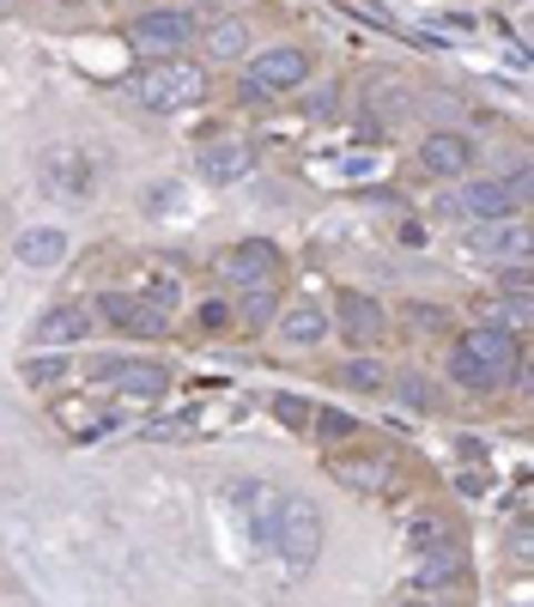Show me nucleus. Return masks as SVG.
<instances>
[{"label": "nucleus", "instance_id": "f257e3e1", "mask_svg": "<svg viewBox=\"0 0 534 607\" xmlns=\"http://www.w3.org/2000/svg\"><path fill=\"white\" fill-rule=\"evenodd\" d=\"M268 553H280L285 571H310L322 553V510L310 505V498H280V523H273V540Z\"/></svg>", "mask_w": 534, "mask_h": 607}, {"label": "nucleus", "instance_id": "f03ea898", "mask_svg": "<svg viewBox=\"0 0 534 607\" xmlns=\"http://www.w3.org/2000/svg\"><path fill=\"white\" fill-rule=\"evenodd\" d=\"M516 206H528V164H516L511 176H492V183H467L455 201H444V213H467L480 225H498V219H516Z\"/></svg>", "mask_w": 534, "mask_h": 607}, {"label": "nucleus", "instance_id": "7ed1b4c3", "mask_svg": "<svg viewBox=\"0 0 534 607\" xmlns=\"http://www.w3.org/2000/svg\"><path fill=\"white\" fill-rule=\"evenodd\" d=\"M134 92H140V103H147L152 115H177V110H189V103L206 98V73L189 68V61H159V68L140 73Z\"/></svg>", "mask_w": 534, "mask_h": 607}, {"label": "nucleus", "instance_id": "20e7f679", "mask_svg": "<svg viewBox=\"0 0 534 607\" xmlns=\"http://www.w3.org/2000/svg\"><path fill=\"white\" fill-rule=\"evenodd\" d=\"M304 80H310V55L292 49V43H280V49H268V55L250 61V73H243V103L285 98V92H298Z\"/></svg>", "mask_w": 534, "mask_h": 607}, {"label": "nucleus", "instance_id": "39448f33", "mask_svg": "<svg viewBox=\"0 0 534 607\" xmlns=\"http://www.w3.org/2000/svg\"><path fill=\"white\" fill-rule=\"evenodd\" d=\"M455 346H462V353L474 358V371H480V383H486V395H492V390H504V383L516 377V365H523V346H516V334H511V328H498V322H486V328L462 334Z\"/></svg>", "mask_w": 534, "mask_h": 607}, {"label": "nucleus", "instance_id": "423d86ee", "mask_svg": "<svg viewBox=\"0 0 534 607\" xmlns=\"http://www.w3.org/2000/svg\"><path fill=\"white\" fill-rule=\"evenodd\" d=\"M213 274L225 280V286L250 292V286H273V274H280V250H273L268 237H250V243H231V250L213 255Z\"/></svg>", "mask_w": 534, "mask_h": 607}, {"label": "nucleus", "instance_id": "0eeeda50", "mask_svg": "<svg viewBox=\"0 0 534 607\" xmlns=\"http://www.w3.org/2000/svg\"><path fill=\"white\" fill-rule=\"evenodd\" d=\"M225 498H231V516L243 523V535H250V547L268 553L273 523H280V493H273L268 480H231Z\"/></svg>", "mask_w": 534, "mask_h": 607}, {"label": "nucleus", "instance_id": "6e6552de", "mask_svg": "<svg viewBox=\"0 0 534 607\" xmlns=\"http://www.w3.org/2000/svg\"><path fill=\"white\" fill-rule=\"evenodd\" d=\"M128 37H134L140 49H152V55H177V49L194 43V19L182 7H159V12H140V19L128 24Z\"/></svg>", "mask_w": 534, "mask_h": 607}, {"label": "nucleus", "instance_id": "1a4fd4ad", "mask_svg": "<svg viewBox=\"0 0 534 607\" xmlns=\"http://www.w3.org/2000/svg\"><path fill=\"white\" fill-rule=\"evenodd\" d=\"M329 474L359 498H389L395 493V462H383V456H334Z\"/></svg>", "mask_w": 534, "mask_h": 607}, {"label": "nucleus", "instance_id": "9d476101", "mask_svg": "<svg viewBox=\"0 0 534 607\" xmlns=\"http://www.w3.org/2000/svg\"><path fill=\"white\" fill-rule=\"evenodd\" d=\"M91 176H98V164H91L80 146H49L43 152V189L49 195H85Z\"/></svg>", "mask_w": 534, "mask_h": 607}, {"label": "nucleus", "instance_id": "9b49d317", "mask_svg": "<svg viewBox=\"0 0 534 607\" xmlns=\"http://www.w3.org/2000/svg\"><path fill=\"white\" fill-rule=\"evenodd\" d=\"M420 164L432 176H467V171H474V140L455 134V128H437V134H425Z\"/></svg>", "mask_w": 534, "mask_h": 607}, {"label": "nucleus", "instance_id": "f8f14e48", "mask_svg": "<svg viewBox=\"0 0 534 607\" xmlns=\"http://www.w3.org/2000/svg\"><path fill=\"white\" fill-rule=\"evenodd\" d=\"M334 328H341L353 346H376V341H383V328H389V316H383V304H376V299L346 292L341 310H334Z\"/></svg>", "mask_w": 534, "mask_h": 607}, {"label": "nucleus", "instance_id": "ddd939ff", "mask_svg": "<svg viewBox=\"0 0 534 607\" xmlns=\"http://www.w3.org/2000/svg\"><path fill=\"white\" fill-rule=\"evenodd\" d=\"M255 171V152L250 140H213V146H201V176L206 183H243V176Z\"/></svg>", "mask_w": 534, "mask_h": 607}, {"label": "nucleus", "instance_id": "4468645a", "mask_svg": "<svg viewBox=\"0 0 534 607\" xmlns=\"http://www.w3.org/2000/svg\"><path fill=\"white\" fill-rule=\"evenodd\" d=\"M85 334H91V310L85 304H49L43 316H37L31 341L37 346H73V341H85Z\"/></svg>", "mask_w": 534, "mask_h": 607}, {"label": "nucleus", "instance_id": "2eb2a0df", "mask_svg": "<svg viewBox=\"0 0 534 607\" xmlns=\"http://www.w3.org/2000/svg\"><path fill=\"white\" fill-rule=\"evenodd\" d=\"M467 250H474V255H486V262H523V255H528V225H516V219L480 225L474 237H467Z\"/></svg>", "mask_w": 534, "mask_h": 607}, {"label": "nucleus", "instance_id": "dca6fc26", "mask_svg": "<svg viewBox=\"0 0 534 607\" xmlns=\"http://www.w3.org/2000/svg\"><path fill=\"white\" fill-rule=\"evenodd\" d=\"M110 383H115V395H122V402H159V395L171 390V371L152 365V358H134V365L122 358V371H115Z\"/></svg>", "mask_w": 534, "mask_h": 607}, {"label": "nucleus", "instance_id": "f3484780", "mask_svg": "<svg viewBox=\"0 0 534 607\" xmlns=\"http://www.w3.org/2000/svg\"><path fill=\"white\" fill-rule=\"evenodd\" d=\"M12 255H19L24 267H61V262H68V231H56V225H31V231H19Z\"/></svg>", "mask_w": 534, "mask_h": 607}, {"label": "nucleus", "instance_id": "a211bd4d", "mask_svg": "<svg viewBox=\"0 0 534 607\" xmlns=\"http://www.w3.org/2000/svg\"><path fill=\"white\" fill-rule=\"evenodd\" d=\"M462 577H467L462 547H450V540H444V547L425 553V565H420V589H425V596H432V589H455Z\"/></svg>", "mask_w": 534, "mask_h": 607}, {"label": "nucleus", "instance_id": "6ab92c4d", "mask_svg": "<svg viewBox=\"0 0 534 607\" xmlns=\"http://www.w3.org/2000/svg\"><path fill=\"white\" fill-rule=\"evenodd\" d=\"M280 334H285L292 346H316L322 334H329V316H322L316 304H292V310L280 316Z\"/></svg>", "mask_w": 534, "mask_h": 607}, {"label": "nucleus", "instance_id": "aec40b11", "mask_svg": "<svg viewBox=\"0 0 534 607\" xmlns=\"http://www.w3.org/2000/svg\"><path fill=\"white\" fill-rule=\"evenodd\" d=\"M273 286H250V292H238V310H231V322H243V328H268L273 322Z\"/></svg>", "mask_w": 534, "mask_h": 607}, {"label": "nucleus", "instance_id": "412c9836", "mask_svg": "<svg viewBox=\"0 0 534 607\" xmlns=\"http://www.w3.org/2000/svg\"><path fill=\"white\" fill-rule=\"evenodd\" d=\"M407 103H413L407 85H389V80H376V85H371V115H376L383 128H395L401 115H407Z\"/></svg>", "mask_w": 534, "mask_h": 607}, {"label": "nucleus", "instance_id": "4be33fe9", "mask_svg": "<svg viewBox=\"0 0 534 607\" xmlns=\"http://www.w3.org/2000/svg\"><path fill=\"white\" fill-rule=\"evenodd\" d=\"M341 383H346V390H364V395H371V390H389V371L376 365V358H346Z\"/></svg>", "mask_w": 534, "mask_h": 607}, {"label": "nucleus", "instance_id": "5701e85b", "mask_svg": "<svg viewBox=\"0 0 534 607\" xmlns=\"http://www.w3.org/2000/svg\"><path fill=\"white\" fill-rule=\"evenodd\" d=\"M164 322H171V310H159V304L134 299V310H128V322H122V328H128V334H164Z\"/></svg>", "mask_w": 534, "mask_h": 607}, {"label": "nucleus", "instance_id": "b1692460", "mask_svg": "<svg viewBox=\"0 0 534 607\" xmlns=\"http://www.w3.org/2000/svg\"><path fill=\"white\" fill-rule=\"evenodd\" d=\"M206 49H213L219 61H225V55H243V49H250V24H238V19H231V24H219V31L206 37Z\"/></svg>", "mask_w": 534, "mask_h": 607}, {"label": "nucleus", "instance_id": "393cba45", "mask_svg": "<svg viewBox=\"0 0 534 607\" xmlns=\"http://www.w3.org/2000/svg\"><path fill=\"white\" fill-rule=\"evenodd\" d=\"M395 395H401V402H407L413 413H432V407H437L432 383H425V377H413V371H401V377H395Z\"/></svg>", "mask_w": 534, "mask_h": 607}, {"label": "nucleus", "instance_id": "a878e982", "mask_svg": "<svg viewBox=\"0 0 534 607\" xmlns=\"http://www.w3.org/2000/svg\"><path fill=\"white\" fill-rule=\"evenodd\" d=\"M310 419H316V432L329 437V444H346V437L359 432V419H353V413H341V407H322V413H310Z\"/></svg>", "mask_w": 534, "mask_h": 607}, {"label": "nucleus", "instance_id": "bb28decb", "mask_svg": "<svg viewBox=\"0 0 534 607\" xmlns=\"http://www.w3.org/2000/svg\"><path fill=\"white\" fill-rule=\"evenodd\" d=\"M310 413H316V407H310L304 395H273V419H280V425H292V432H304V425H310Z\"/></svg>", "mask_w": 534, "mask_h": 607}, {"label": "nucleus", "instance_id": "cd10ccee", "mask_svg": "<svg viewBox=\"0 0 534 607\" xmlns=\"http://www.w3.org/2000/svg\"><path fill=\"white\" fill-rule=\"evenodd\" d=\"M407 540H413V547H420V553H432V547H444V523H437V516H413V528H407Z\"/></svg>", "mask_w": 534, "mask_h": 607}, {"label": "nucleus", "instance_id": "c85d7f7f", "mask_svg": "<svg viewBox=\"0 0 534 607\" xmlns=\"http://www.w3.org/2000/svg\"><path fill=\"white\" fill-rule=\"evenodd\" d=\"M61 371H68V358H31V365H24V377H31V383H61Z\"/></svg>", "mask_w": 534, "mask_h": 607}, {"label": "nucleus", "instance_id": "c756f323", "mask_svg": "<svg viewBox=\"0 0 534 607\" xmlns=\"http://www.w3.org/2000/svg\"><path fill=\"white\" fill-rule=\"evenodd\" d=\"M98 310H103V322H115V328H122V322H128V310H134V299H128V292H103Z\"/></svg>", "mask_w": 534, "mask_h": 607}, {"label": "nucleus", "instance_id": "7c9ffc66", "mask_svg": "<svg viewBox=\"0 0 534 607\" xmlns=\"http://www.w3.org/2000/svg\"><path fill=\"white\" fill-rule=\"evenodd\" d=\"M182 195L177 183H159V189H147V213H171V201Z\"/></svg>", "mask_w": 534, "mask_h": 607}, {"label": "nucleus", "instance_id": "2f4dec72", "mask_svg": "<svg viewBox=\"0 0 534 607\" xmlns=\"http://www.w3.org/2000/svg\"><path fill=\"white\" fill-rule=\"evenodd\" d=\"M189 432H194L189 419H159V425H152V437H189Z\"/></svg>", "mask_w": 534, "mask_h": 607}, {"label": "nucleus", "instance_id": "473e14b6", "mask_svg": "<svg viewBox=\"0 0 534 607\" xmlns=\"http://www.w3.org/2000/svg\"><path fill=\"white\" fill-rule=\"evenodd\" d=\"M455 449H462L467 462H486V444H480V437H462V444H455Z\"/></svg>", "mask_w": 534, "mask_h": 607}, {"label": "nucleus", "instance_id": "72a5a7b5", "mask_svg": "<svg viewBox=\"0 0 534 607\" xmlns=\"http://www.w3.org/2000/svg\"><path fill=\"white\" fill-rule=\"evenodd\" d=\"M201 322H206V328H219V322H231V310H225V304H206Z\"/></svg>", "mask_w": 534, "mask_h": 607}, {"label": "nucleus", "instance_id": "f704fd0d", "mask_svg": "<svg viewBox=\"0 0 534 607\" xmlns=\"http://www.w3.org/2000/svg\"><path fill=\"white\" fill-rule=\"evenodd\" d=\"M310 115H334V92H316V98H310Z\"/></svg>", "mask_w": 534, "mask_h": 607}, {"label": "nucleus", "instance_id": "c9c22d12", "mask_svg": "<svg viewBox=\"0 0 534 607\" xmlns=\"http://www.w3.org/2000/svg\"><path fill=\"white\" fill-rule=\"evenodd\" d=\"M7 7H12V0H0V12H7Z\"/></svg>", "mask_w": 534, "mask_h": 607}, {"label": "nucleus", "instance_id": "e433bc0d", "mask_svg": "<svg viewBox=\"0 0 534 607\" xmlns=\"http://www.w3.org/2000/svg\"><path fill=\"white\" fill-rule=\"evenodd\" d=\"M413 607H425V601H413Z\"/></svg>", "mask_w": 534, "mask_h": 607}]
</instances>
